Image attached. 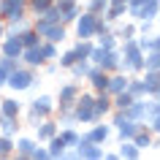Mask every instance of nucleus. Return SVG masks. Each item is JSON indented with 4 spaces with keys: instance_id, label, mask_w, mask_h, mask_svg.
<instances>
[{
    "instance_id": "6ab92c4d",
    "label": "nucleus",
    "mask_w": 160,
    "mask_h": 160,
    "mask_svg": "<svg viewBox=\"0 0 160 160\" xmlns=\"http://www.w3.org/2000/svg\"><path fill=\"white\" fill-rule=\"evenodd\" d=\"M68 38V25H62V22H60V25H49V30H46V35H43V41H52V43H62Z\"/></svg>"
},
{
    "instance_id": "79ce46f5",
    "label": "nucleus",
    "mask_w": 160,
    "mask_h": 160,
    "mask_svg": "<svg viewBox=\"0 0 160 160\" xmlns=\"http://www.w3.org/2000/svg\"><path fill=\"white\" fill-rule=\"evenodd\" d=\"M41 17L46 19V22H52V25H60V22H62V11H60L57 6L52 3V6H49V8H46V11H43Z\"/></svg>"
},
{
    "instance_id": "a18cd8bd",
    "label": "nucleus",
    "mask_w": 160,
    "mask_h": 160,
    "mask_svg": "<svg viewBox=\"0 0 160 160\" xmlns=\"http://www.w3.org/2000/svg\"><path fill=\"white\" fill-rule=\"evenodd\" d=\"M136 30H138V35H152V33H155V22L141 19V22H136Z\"/></svg>"
},
{
    "instance_id": "1a4fd4ad",
    "label": "nucleus",
    "mask_w": 160,
    "mask_h": 160,
    "mask_svg": "<svg viewBox=\"0 0 160 160\" xmlns=\"http://www.w3.org/2000/svg\"><path fill=\"white\" fill-rule=\"evenodd\" d=\"M76 149H79V155H82V160H103V147L101 144H92V141H87L84 136L79 138V144H76Z\"/></svg>"
},
{
    "instance_id": "a19ab883",
    "label": "nucleus",
    "mask_w": 160,
    "mask_h": 160,
    "mask_svg": "<svg viewBox=\"0 0 160 160\" xmlns=\"http://www.w3.org/2000/svg\"><path fill=\"white\" fill-rule=\"evenodd\" d=\"M76 60H79V57H76L73 46H71V49H65V52H62V54H60V57H57V65H60V68H65V71H68V68L73 65Z\"/></svg>"
},
{
    "instance_id": "5701e85b",
    "label": "nucleus",
    "mask_w": 160,
    "mask_h": 160,
    "mask_svg": "<svg viewBox=\"0 0 160 160\" xmlns=\"http://www.w3.org/2000/svg\"><path fill=\"white\" fill-rule=\"evenodd\" d=\"M117 155H119L122 160H141V149H138L133 141H119Z\"/></svg>"
},
{
    "instance_id": "4c0bfd02",
    "label": "nucleus",
    "mask_w": 160,
    "mask_h": 160,
    "mask_svg": "<svg viewBox=\"0 0 160 160\" xmlns=\"http://www.w3.org/2000/svg\"><path fill=\"white\" fill-rule=\"evenodd\" d=\"M144 71H160V49L144 52Z\"/></svg>"
},
{
    "instance_id": "a878e982",
    "label": "nucleus",
    "mask_w": 160,
    "mask_h": 160,
    "mask_svg": "<svg viewBox=\"0 0 160 160\" xmlns=\"http://www.w3.org/2000/svg\"><path fill=\"white\" fill-rule=\"evenodd\" d=\"M141 82L147 87V95H152L160 87V71H141Z\"/></svg>"
},
{
    "instance_id": "4468645a",
    "label": "nucleus",
    "mask_w": 160,
    "mask_h": 160,
    "mask_svg": "<svg viewBox=\"0 0 160 160\" xmlns=\"http://www.w3.org/2000/svg\"><path fill=\"white\" fill-rule=\"evenodd\" d=\"M111 33L117 35L119 41H130V38L138 35V30H136V22H133V19H130V22H122V19H119V22L111 25Z\"/></svg>"
},
{
    "instance_id": "a211bd4d",
    "label": "nucleus",
    "mask_w": 160,
    "mask_h": 160,
    "mask_svg": "<svg viewBox=\"0 0 160 160\" xmlns=\"http://www.w3.org/2000/svg\"><path fill=\"white\" fill-rule=\"evenodd\" d=\"M130 141H133L136 147H138V149H149V147H152V141H155V133H152V130H149L147 125H141L138 130H136V136L130 138Z\"/></svg>"
},
{
    "instance_id": "58836bf2",
    "label": "nucleus",
    "mask_w": 160,
    "mask_h": 160,
    "mask_svg": "<svg viewBox=\"0 0 160 160\" xmlns=\"http://www.w3.org/2000/svg\"><path fill=\"white\" fill-rule=\"evenodd\" d=\"M82 8L90 11V14H98V17H101L103 11L109 8V0H84V3H82Z\"/></svg>"
},
{
    "instance_id": "49530a36",
    "label": "nucleus",
    "mask_w": 160,
    "mask_h": 160,
    "mask_svg": "<svg viewBox=\"0 0 160 160\" xmlns=\"http://www.w3.org/2000/svg\"><path fill=\"white\" fill-rule=\"evenodd\" d=\"M30 158L33 160H52V155H49V149H46V144H38V147L30 152Z\"/></svg>"
},
{
    "instance_id": "412c9836",
    "label": "nucleus",
    "mask_w": 160,
    "mask_h": 160,
    "mask_svg": "<svg viewBox=\"0 0 160 160\" xmlns=\"http://www.w3.org/2000/svg\"><path fill=\"white\" fill-rule=\"evenodd\" d=\"M141 125H144V122H133V119H128L125 125L114 128V133H117V138H119V141H130V138L136 136V130H138Z\"/></svg>"
},
{
    "instance_id": "0eeeda50",
    "label": "nucleus",
    "mask_w": 160,
    "mask_h": 160,
    "mask_svg": "<svg viewBox=\"0 0 160 160\" xmlns=\"http://www.w3.org/2000/svg\"><path fill=\"white\" fill-rule=\"evenodd\" d=\"M111 133H114V128H111V125H103V119H98V122H92V125L87 128V130H84L82 136H84L87 141L101 144V147H103V144H106V141L111 138Z\"/></svg>"
},
{
    "instance_id": "f8f14e48",
    "label": "nucleus",
    "mask_w": 160,
    "mask_h": 160,
    "mask_svg": "<svg viewBox=\"0 0 160 160\" xmlns=\"http://www.w3.org/2000/svg\"><path fill=\"white\" fill-rule=\"evenodd\" d=\"M128 82H130V76L125 73V71H114V73H109V84H106V92L109 95H119L128 90Z\"/></svg>"
},
{
    "instance_id": "864d4df0",
    "label": "nucleus",
    "mask_w": 160,
    "mask_h": 160,
    "mask_svg": "<svg viewBox=\"0 0 160 160\" xmlns=\"http://www.w3.org/2000/svg\"><path fill=\"white\" fill-rule=\"evenodd\" d=\"M11 160H33V158H30V155H22V152H14Z\"/></svg>"
},
{
    "instance_id": "72a5a7b5",
    "label": "nucleus",
    "mask_w": 160,
    "mask_h": 160,
    "mask_svg": "<svg viewBox=\"0 0 160 160\" xmlns=\"http://www.w3.org/2000/svg\"><path fill=\"white\" fill-rule=\"evenodd\" d=\"M82 3H73V6H68V8H62V25H73L76 19H79V14H82Z\"/></svg>"
},
{
    "instance_id": "7ed1b4c3",
    "label": "nucleus",
    "mask_w": 160,
    "mask_h": 160,
    "mask_svg": "<svg viewBox=\"0 0 160 160\" xmlns=\"http://www.w3.org/2000/svg\"><path fill=\"white\" fill-rule=\"evenodd\" d=\"M57 114V103L52 95H38L35 101H30L27 106V119H30V125H38L41 119H49Z\"/></svg>"
},
{
    "instance_id": "bb28decb",
    "label": "nucleus",
    "mask_w": 160,
    "mask_h": 160,
    "mask_svg": "<svg viewBox=\"0 0 160 160\" xmlns=\"http://www.w3.org/2000/svg\"><path fill=\"white\" fill-rule=\"evenodd\" d=\"M19 41H22V46H25V49H30V46H41V35L35 33L33 30V25L27 27V30H22V33H19Z\"/></svg>"
},
{
    "instance_id": "f3484780",
    "label": "nucleus",
    "mask_w": 160,
    "mask_h": 160,
    "mask_svg": "<svg viewBox=\"0 0 160 160\" xmlns=\"http://www.w3.org/2000/svg\"><path fill=\"white\" fill-rule=\"evenodd\" d=\"M119 62H122V54H119V49H114V52H106V54H103V60L98 62V68H103L106 73H114V71H119Z\"/></svg>"
},
{
    "instance_id": "cd10ccee",
    "label": "nucleus",
    "mask_w": 160,
    "mask_h": 160,
    "mask_svg": "<svg viewBox=\"0 0 160 160\" xmlns=\"http://www.w3.org/2000/svg\"><path fill=\"white\" fill-rule=\"evenodd\" d=\"M92 46H95V41H90V38H76V43H73L76 57L87 60V57H90V52H92Z\"/></svg>"
},
{
    "instance_id": "39448f33",
    "label": "nucleus",
    "mask_w": 160,
    "mask_h": 160,
    "mask_svg": "<svg viewBox=\"0 0 160 160\" xmlns=\"http://www.w3.org/2000/svg\"><path fill=\"white\" fill-rule=\"evenodd\" d=\"M73 33H76V38H90V41H95V35H98V14L82 11L79 19L73 22Z\"/></svg>"
},
{
    "instance_id": "c85d7f7f",
    "label": "nucleus",
    "mask_w": 160,
    "mask_h": 160,
    "mask_svg": "<svg viewBox=\"0 0 160 160\" xmlns=\"http://www.w3.org/2000/svg\"><path fill=\"white\" fill-rule=\"evenodd\" d=\"M125 114L133 119V122H144V98H136V101L125 109Z\"/></svg>"
},
{
    "instance_id": "de8ad7c7",
    "label": "nucleus",
    "mask_w": 160,
    "mask_h": 160,
    "mask_svg": "<svg viewBox=\"0 0 160 160\" xmlns=\"http://www.w3.org/2000/svg\"><path fill=\"white\" fill-rule=\"evenodd\" d=\"M52 160H82V155H79V149H76V147H68L62 155H57V158H52Z\"/></svg>"
},
{
    "instance_id": "b1692460",
    "label": "nucleus",
    "mask_w": 160,
    "mask_h": 160,
    "mask_svg": "<svg viewBox=\"0 0 160 160\" xmlns=\"http://www.w3.org/2000/svg\"><path fill=\"white\" fill-rule=\"evenodd\" d=\"M0 114L19 117V114H22V103H19L17 98H0Z\"/></svg>"
},
{
    "instance_id": "c9c22d12",
    "label": "nucleus",
    "mask_w": 160,
    "mask_h": 160,
    "mask_svg": "<svg viewBox=\"0 0 160 160\" xmlns=\"http://www.w3.org/2000/svg\"><path fill=\"white\" fill-rule=\"evenodd\" d=\"M17 152V138L14 136H0V158H8Z\"/></svg>"
},
{
    "instance_id": "aec40b11",
    "label": "nucleus",
    "mask_w": 160,
    "mask_h": 160,
    "mask_svg": "<svg viewBox=\"0 0 160 160\" xmlns=\"http://www.w3.org/2000/svg\"><path fill=\"white\" fill-rule=\"evenodd\" d=\"M68 71L73 76V82H84L87 76H90V71H92V62H90V60H76Z\"/></svg>"
},
{
    "instance_id": "473e14b6",
    "label": "nucleus",
    "mask_w": 160,
    "mask_h": 160,
    "mask_svg": "<svg viewBox=\"0 0 160 160\" xmlns=\"http://www.w3.org/2000/svg\"><path fill=\"white\" fill-rule=\"evenodd\" d=\"M41 54L46 62H54V60L60 57V46L57 43H52V41H41Z\"/></svg>"
},
{
    "instance_id": "37998d69",
    "label": "nucleus",
    "mask_w": 160,
    "mask_h": 160,
    "mask_svg": "<svg viewBox=\"0 0 160 160\" xmlns=\"http://www.w3.org/2000/svg\"><path fill=\"white\" fill-rule=\"evenodd\" d=\"M60 128H76V117L73 111H57V119H54Z\"/></svg>"
},
{
    "instance_id": "2eb2a0df",
    "label": "nucleus",
    "mask_w": 160,
    "mask_h": 160,
    "mask_svg": "<svg viewBox=\"0 0 160 160\" xmlns=\"http://www.w3.org/2000/svg\"><path fill=\"white\" fill-rule=\"evenodd\" d=\"M92 109H95V117H98V119L109 117L111 111H114V106H111V95H109V92H95Z\"/></svg>"
},
{
    "instance_id": "e433bc0d",
    "label": "nucleus",
    "mask_w": 160,
    "mask_h": 160,
    "mask_svg": "<svg viewBox=\"0 0 160 160\" xmlns=\"http://www.w3.org/2000/svg\"><path fill=\"white\" fill-rule=\"evenodd\" d=\"M46 149H49L52 158H57V155H62L68 147H65V141H62V138H60V133H57V136H52L49 141H46Z\"/></svg>"
},
{
    "instance_id": "f704fd0d",
    "label": "nucleus",
    "mask_w": 160,
    "mask_h": 160,
    "mask_svg": "<svg viewBox=\"0 0 160 160\" xmlns=\"http://www.w3.org/2000/svg\"><path fill=\"white\" fill-rule=\"evenodd\" d=\"M60 138L65 141V147H76L79 138H82V133H79L76 128H60Z\"/></svg>"
},
{
    "instance_id": "3c124183",
    "label": "nucleus",
    "mask_w": 160,
    "mask_h": 160,
    "mask_svg": "<svg viewBox=\"0 0 160 160\" xmlns=\"http://www.w3.org/2000/svg\"><path fill=\"white\" fill-rule=\"evenodd\" d=\"M73 3H79V0H54V6H57L60 11H62V8H68V6H73Z\"/></svg>"
},
{
    "instance_id": "2f4dec72",
    "label": "nucleus",
    "mask_w": 160,
    "mask_h": 160,
    "mask_svg": "<svg viewBox=\"0 0 160 160\" xmlns=\"http://www.w3.org/2000/svg\"><path fill=\"white\" fill-rule=\"evenodd\" d=\"M52 3H54V0H27V14H30V17H41Z\"/></svg>"
},
{
    "instance_id": "4d7b16f0",
    "label": "nucleus",
    "mask_w": 160,
    "mask_h": 160,
    "mask_svg": "<svg viewBox=\"0 0 160 160\" xmlns=\"http://www.w3.org/2000/svg\"><path fill=\"white\" fill-rule=\"evenodd\" d=\"M141 3H147V0H128V6H141Z\"/></svg>"
},
{
    "instance_id": "9d476101",
    "label": "nucleus",
    "mask_w": 160,
    "mask_h": 160,
    "mask_svg": "<svg viewBox=\"0 0 160 160\" xmlns=\"http://www.w3.org/2000/svg\"><path fill=\"white\" fill-rule=\"evenodd\" d=\"M33 128H35V141H38V144H46L52 136L60 133V125H57L52 117H49V119H41V122H38V125H33Z\"/></svg>"
},
{
    "instance_id": "8fccbe9b",
    "label": "nucleus",
    "mask_w": 160,
    "mask_h": 160,
    "mask_svg": "<svg viewBox=\"0 0 160 160\" xmlns=\"http://www.w3.org/2000/svg\"><path fill=\"white\" fill-rule=\"evenodd\" d=\"M60 71V65H57V60H54V62H46V65H43V73L46 76H54Z\"/></svg>"
},
{
    "instance_id": "f03ea898",
    "label": "nucleus",
    "mask_w": 160,
    "mask_h": 160,
    "mask_svg": "<svg viewBox=\"0 0 160 160\" xmlns=\"http://www.w3.org/2000/svg\"><path fill=\"white\" fill-rule=\"evenodd\" d=\"M6 84L17 92H25V90H33V87L41 84V73L35 68H27V65H19L14 73H8V82Z\"/></svg>"
},
{
    "instance_id": "423d86ee",
    "label": "nucleus",
    "mask_w": 160,
    "mask_h": 160,
    "mask_svg": "<svg viewBox=\"0 0 160 160\" xmlns=\"http://www.w3.org/2000/svg\"><path fill=\"white\" fill-rule=\"evenodd\" d=\"M27 17V0H0V19L11 22V19Z\"/></svg>"
},
{
    "instance_id": "052dcab7",
    "label": "nucleus",
    "mask_w": 160,
    "mask_h": 160,
    "mask_svg": "<svg viewBox=\"0 0 160 160\" xmlns=\"http://www.w3.org/2000/svg\"><path fill=\"white\" fill-rule=\"evenodd\" d=\"M158 33H160V30H158Z\"/></svg>"
},
{
    "instance_id": "09e8293b",
    "label": "nucleus",
    "mask_w": 160,
    "mask_h": 160,
    "mask_svg": "<svg viewBox=\"0 0 160 160\" xmlns=\"http://www.w3.org/2000/svg\"><path fill=\"white\" fill-rule=\"evenodd\" d=\"M147 128H149L152 133H155V136H158V138H160V117H155V119H149V122H147Z\"/></svg>"
},
{
    "instance_id": "13d9d810",
    "label": "nucleus",
    "mask_w": 160,
    "mask_h": 160,
    "mask_svg": "<svg viewBox=\"0 0 160 160\" xmlns=\"http://www.w3.org/2000/svg\"><path fill=\"white\" fill-rule=\"evenodd\" d=\"M155 25H158V30H160V14H158V19H155Z\"/></svg>"
},
{
    "instance_id": "5fc2aeb1",
    "label": "nucleus",
    "mask_w": 160,
    "mask_h": 160,
    "mask_svg": "<svg viewBox=\"0 0 160 160\" xmlns=\"http://www.w3.org/2000/svg\"><path fill=\"white\" fill-rule=\"evenodd\" d=\"M6 82H8V73H6V71L0 68V87H6Z\"/></svg>"
},
{
    "instance_id": "393cba45",
    "label": "nucleus",
    "mask_w": 160,
    "mask_h": 160,
    "mask_svg": "<svg viewBox=\"0 0 160 160\" xmlns=\"http://www.w3.org/2000/svg\"><path fill=\"white\" fill-rule=\"evenodd\" d=\"M17 130H19V117L0 114V133L3 136H17Z\"/></svg>"
},
{
    "instance_id": "6e6d98bb",
    "label": "nucleus",
    "mask_w": 160,
    "mask_h": 160,
    "mask_svg": "<svg viewBox=\"0 0 160 160\" xmlns=\"http://www.w3.org/2000/svg\"><path fill=\"white\" fill-rule=\"evenodd\" d=\"M3 35H6V22L0 19V41H3Z\"/></svg>"
},
{
    "instance_id": "ddd939ff",
    "label": "nucleus",
    "mask_w": 160,
    "mask_h": 160,
    "mask_svg": "<svg viewBox=\"0 0 160 160\" xmlns=\"http://www.w3.org/2000/svg\"><path fill=\"white\" fill-rule=\"evenodd\" d=\"M19 60H22V65L35 68V71H41V68L46 65V60H43V54H41V46H30V49H25Z\"/></svg>"
},
{
    "instance_id": "9b49d317",
    "label": "nucleus",
    "mask_w": 160,
    "mask_h": 160,
    "mask_svg": "<svg viewBox=\"0 0 160 160\" xmlns=\"http://www.w3.org/2000/svg\"><path fill=\"white\" fill-rule=\"evenodd\" d=\"M84 82L90 84V90H92V92H106V84H109V73H106L103 68L92 65V71H90V76H87Z\"/></svg>"
},
{
    "instance_id": "6e6552de",
    "label": "nucleus",
    "mask_w": 160,
    "mask_h": 160,
    "mask_svg": "<svg viewBox=\"0 0 160 160\" xmlns=\"http://www.w3.org/2000/svg\"><path fill=\"white\" fill-rule=\"evenodd\" d=\"M22 52H25V46H22V41H19V35H14V33L3 35V41H0V54L19 60V57H22Z\"/></svg>"
},
{
    "instance_id": "603ef678",
    "label": "nucleus",
    "mask_w": 160,
    "mask_h": 160,
    "mask_svg": "<svg viewBox=\"0 0 160 160\" xmlns=\"http://www.w3.org/2000/svg\"><path fill=\"white\" fill-rule=\"evenodd\" d=\"M103 160H122L117 152H103Z\"/></svg>"
},
{
    "instance_id": "c756f323",
    "label": "nucleus",
    "mask_w": 160,
    "mask_h": 160,
    "mask_svg": "<svg viewBox=\"0 0 160 160\" xmlns=\"http://www.w3.org/2000/svg\"><path fill=\"white\" fill-rule=\"evenodd\" d=\"M128 92L133 95V98H147V87L141 82V73L138 76H130V82H128Z\"/></svg>"
},
{
    "instance_id": "c03bdc74",
    "label": "nucleus",
    "mask_w": 160,
    "mask_h": 160,
    "mask_svg": "<svg viewBox=\"0 0 160 160\" xmlns=\"http://www.w3.org/2000/svg\"><path fill=\"white\" fill-rule=\"evenodd\" d=\"M19 65H22V60H14V57H6V54H0V68H3L6 73H14Z\"/></svg>"
},
{
    "instance_id": "7c9ffc66",
    "label": "nucleus",
    "mask_w": 160,
    "mask_h": 160,
    "mask_svg": "<svg viewBox=\"0 0 160 160\" xmlns=\"http://www.w3.org/2000/svg\"><path fill=\"white\" fill-rule=\"evenodd\" d=\"M133 101H136V98H133L130 92H128V90H125V92H119V95H111V106H114L117 111H125Z\"/></svg>"
},
{
    "instance_id": "ea45409f",
    "label": "nucleus",
    "mask_w": 160,
    "mask_h": 160,
    "mask_svg": "<svg viewBox=\"0 0 160 160\" xmlns=\"http://www.w3.org/2000/svg\"><path fill=\"white\" fill-rule=\"evenodd\" d=\"M35 147H38V141H35V138H30V136H22V138H17V152H22V155H30Z\"/></svg>"
},
{
    "instance_id": "f257e3e1",
    "label": "nucleus",
    "mask_w": 160,
    "mask_h": 160,
    "mask_svg": "<svg viewBox=\"0 0 160 160\" xmlns=\"http://www.w3.org/2000/svg\"><path fill=\"white\" fill-rule=\"evenodd\" d=\"M119 54H122L119 71H125L128 76H138L144 71V52L138 49L136 38H130V41H119Z\"/></svg>"
},
{
    "instance_id": "bf43d9fd",
    "label": "nucleus",
    "mask_w": 160,
    "mask_h": 160,
    "mask_svg": "<svg viewBox=\"0 0 160 160\" xmlns=\"http://www.w3.org/2000/svg\"><path fill=\"white\" fill-rule=\"evenodd\" d=\"M109 3H128V0H109Z\"/></svg>"
},
{
    "instance_id": "4be33fe9",
    "label": "nucleus",
    "mask_w": 160,
    "mask_h": 160,
    "mask_svg": "<svg viewBox=\"0 0 160 160\" xmlns=\"http://www.w3.org/2000/svg\"><path fill=\"white\" fill-rule=\"evenodd\" d=\"M95 43H98V46H101L103 52H114V49H119V38L114 33H101V35H95Z\"/></svg>"
},
{
    "instance_id": "20e7f679",
    "label": "nucleus",
    "mask_w": 160,
    "mask_h": 160,
    "mask_svg": "<svg viewBox=\"0 0 160 160\" xmlns=\"http://www.w3.org/2000/svg\"><path fill=\"white\" fill-rule=\"evenodd\" d=\"M79 92H82V84H79V82H65V84H60L57 98H54L57 111H73V103H76V98H79Z\"/></svg>"
},
{
    "instance_id": "dca6fc26",
    "label": "nucleus",
    "mask_w": 160,
    "mask_h": 160,
    "mask_svg": "<svg viewBox=\"0 0 160 160\" xmlns=\"http://www.w3.org/2000/svg\"><path fill=\"white\" fill-rule=\"evenodd\" d=\"M109 25H114V22H119V19H128V3H109V8L101 14Z\"/></svg>"
}]
</instances>
